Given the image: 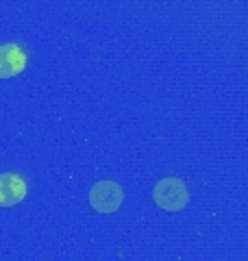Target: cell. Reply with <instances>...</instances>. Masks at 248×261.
<instances>
[{"label":"cell","instance_id":"obj_4","mask_svg":"<svg viewBox=\"0 0 248 261\" xmlns=\"http://www.w3.org/2000/svg\"><path fill=\"white\" fill-rule=\"evenodd\" d=\"M24 196H27V183L20 174H0V207H15L24 200Z\"/></svg>","mask_w":248,"mask_h":261},{"label":"cell","instance_id":"obj_3","mask_svg":"<svg viewBox=\"0 0 248 261\" xmlns=\"http://www.w3.org/2000/svg\"><path fill=\"white\" fill-rule=\"evenodd\" d=\"M27 68V55L18 44H0V79H13Z\"/></svg>","mask_w":248,"mask_h":261},{"label":"cell","instance_id":"obj_1","mask_svg":"<svg viewBox=\"0 0 248 261\" xmlns=\"http://www.w3.org/2000/svg\"><path fill=\"white\" fill-rule=\"evenodd\" d=\"M153 200H155V205L161 207L163 211H181L187 207L189 192L181 178H163V181L155 185Z\"/></svg>","mask_w":248,"mask_h":261},{"label":"cell","instance_id":"obj_2","mask_svg":"<svg viewBox=\"0 0 248 261\" xmlns=\"http://www.w3.org/2000/svg\"><path fill=\"white\" fill-rule=\"evenodd\" d=\"M124 202V192L118 183L113 181H101L92 187L89 192V205H92L98 214H113L118 211Z\"/></svg>","mask_w":248,"mask_h":261}]
</instances>
